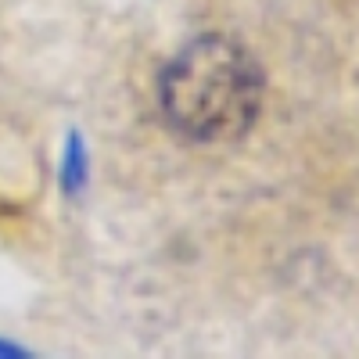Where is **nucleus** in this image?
<instances>
[{"label":"nucleus","instance_id":"f257e3e1","mask_svg":"<svg viewBox=\"0 0 359 359\" xmlns=\"http://www.w3.org/2000/svg\"><path fill=\"white\" fill-rule=\"evenodd\" d=\"M262 69L226 33H201L180 47L158 76V108L191 144L241 140L262 111Z\"/></svg>","mask_w":359,"mask_h":359},{"label":"nucleus","instance_id":"f03ea898","mask_svg":"<svg viewBox=\"0 0 359 359\" xmlns=\"http://www.w3.org/2000/svg\"><path fill=\"white\" fill-rule=\"evenodd\" d=\"M57 187L69 201H76L86 187H90V151L79 130L65 133V147H62V162H57Z\"/></svg>","mask_w":359,"mask_h":359},{"label":"nucleus","instance_id":"7ed1b4c3","mask_svg":"<svg viewBox=\"0 0 359 359\" xmlns=\"http://www.w3.org/2000/svg\"><path fill=\"white\" fill-rule=\"evenodd\" d=\"M29 355H33L29 348H22V345H15L8 338H0V359H29Z\"/></svg>","mask_w":359,"mask_h":359}]
</instances>
